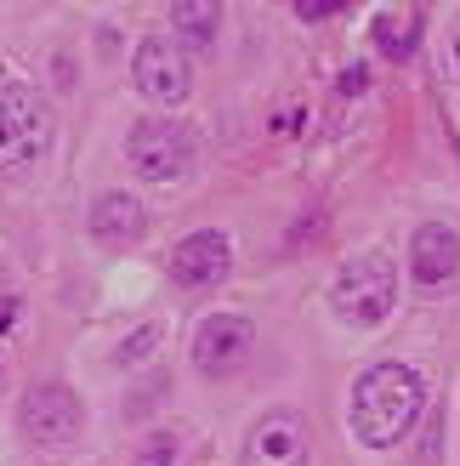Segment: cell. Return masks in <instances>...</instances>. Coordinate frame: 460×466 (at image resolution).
<instances>
[{"label":"cell","instance_id":"cell-1","mask_svg":"<svg viewBox=\"0 0 460 466\" xmlns=\"http://www.w3.org/2000/svg\"><path fill=\"white\" fill-rule=\"evenodd\" d=\"M426 387L409 364H370L353 381V438L370 450H393L421 421Z\"/></svg>","mask_w":460,"mask_h":466},{"label":"cell","instance_id":"cell-2","mask_svg":"<svg viewBox=\"0 0 460 466\" xmlns=\"http://www.w3.org/2000/svg\"><path fill=\"white\" fill-rule=\"evenodd\" d=\"M393 296H398V273L381 250H370V256H353V262L335 273L330 308L347 324H358V330H375V324L393 313Z\"/></svg>","mask_w":460,"mask_h":466},{"label":"cell","instance_id":"cell-3","mask_svg":"<svg viewBox=\"0 0 460 466\" xmlns=\"http://www.w3.org/2000/svg\"><path fill=\"white\" fill-rule=\"evenodd\" d=\"M45 148H52V108L35 86L6 80L0 86V166L23 171L45 159Z\"/></svg>","mask_w":460,"mask_h":466},{"label":"cell","instance_id":"cell-4","mask_svg":"<svg viewBox=\"0 0 460 466\" xmlns=\"http://www.w3.org/2000/svg\"><path fill=\"white\" fill-rule=\"evenodd\" d=\"M125 159L136 166V177H148V182H176L194 166V137L171 120H136L131 137H125Z\"/></svg>","mask_w":460,"mask_h":466},{"label":"cell","instance_id":"cell-5","mask_svg":"<svg viewBox=\"0 0 460 466\" xmlns=\"http://www.w3.org/2000/svg\"><path fill=\"white\" fill-rule=\"evenodd\" d=\"M17 427L29 444L40 450H63V444H75L80 438V399L68 387H29L23 392V404H17Z\"/></svg>","mask_w":460,"mask_h":466},{"label":"cell","instance_id":"cell-6","mask_svg":"<svg viewBox=\"0 0 460 466\" xmlns=\"http://www.w3.org/2000/svg\"><path fill=\"white\" fill-rule=\"evenodd\" d=\"M131 75H136V91H143L148 103H159V108L188 103V91H194L188 52H182L176 40H143L136 57H131Z\"/></svg>","mask_w":460,"mask_h":466},{"label":"cell","instance_id":"cell-7","mask_svg":"<svg viewBox=\"0 0 460 466\" xmlns=\"http://www.w3.org/2000/svg\"><path fill=\"white\" fill-rule=\"evenodd\" d=\"M245 466H307V427L302 415L273 410L245 438Z\"/></svg>","mask_w":460,"mask_h":466},{"label":"cell","instance_id":"cell-8","mask_svg":"<svg viewBox=\"0 0 460 466\" xmlns=\"http://www.w3.org/2000/svg\"><path fill=\"white\" fill-rule=\"evenodd\" d=\"M250 341H256L250 319L216 313V319H205L199 336H194V364L205 370V376H227V370H239V364L250 359Z\"/></svg>","mask_w":460,"mask_h":466},{"label":"cell","instance_id":"cell-9","mask_svg":"<svg viewBox=\"0 0 460 466\" xmlns=\"http://www.w3.org/2000/svg\"><path fill=\"white\" fill-rule=\"evenodd\" d=\"M234 268V245H227V233L205 228V233H188L176 250H171V279L182 290H205L216 285V279Z\"/></svg>","mask_w":460,"mask_h":466},{"label":"cell","instance_id":"cell-10","mask_svg":"<svg viewBox=\"0 0 460 466\" xmlns=\"http://www.w3.org/2000/svg\"><path fill=\"white\" fill-rule=\"evenodd\" d=\"M409 273H415V285H426V290L449 285V279L460 273V239H455V228H444V222L415 228V239H409Z\"/></svg>","mask_w":460,"mask_h":466},{"label":"cell","instance_id":"cell-11","mask_svg":"<svg viewBox=\"0 0 460 466\" xmlns=\"http://www.w3.org/2000/svg\"><path fill=\"white\" fill-rule=\"evenodd\" d=\"M143 228H148V211L131 194H103L91 205V233L103 245H131V239H143Z\"/></svg>","mask_w":460,"mask_h":466},{"label":"cell","instance_id":"cell-12","mask_svg":"<svg viewBox=\"0 0 460 466\" xmlns=\"http://www.w3.org/2000/svg\"><path fill=\"white\" fill-rule=\"evenodd\" d=\"M171 23H176L182 46H194V52H205V46L216 40L222 6H216V0H176V6H171Z\"/></svg>","mask_w":460,"mask_h":466},{"label":"cell","instance_id":"cell-13","mask_svg":"<svg viewBox=\"0 0 460 466\" xmlns=\"http://www.w3.org/2000/svg\"><path fill=\"white\" fill-rule=\"evenodd\" d=\"M415 35H421V17L415 12H381L375 17V46H381L386 57H398V63L415 52Z\"/></svg>","mask_w":460,"mask_h":466},{"label":"cell","instance_id":"cell-14","mask_svg":"<svg viewBox=\"0 0 460 466\" xmlns=\"http://www.w3.org/2000/svg\"><path fill=\"white\" fill-rule=\"evenodd\" d=\"M176 450L182 444H176L171 432H154L148 444H143V455H136V466H176Z\"/></svg>","mask_w":460,"mask_h":466},{"label":"cell","instance_id":"cell-15","mask_svg":"<svg viewBox=\"0 0 460 466\" xmlns=\"http://www.w3.org/2000/svg\"><path fill=\"white\" fill-rule=\"evenodd\" d=\"M364 86H370V75H364V68H347V75H341V91H347V97H358Z\"/></svg>","mask_w":460,"mask_h":466},{"label":"cell","instance_id":"cell-16","mask_svg":"<svg viewBox=\"0 0 460 466\" xmlns=\"http://www.w3.org/2000/svg\"><path fill=\"white\" fill-rule=\"evenodd\" d=\"M12 324H17V301H12V296H0V336H6Z\"/></svg>","mask_w":460,"mask_h":466},{"label":"cell","instance_id":"cell-17","mask_svg":"<svg viewBox=\"0 0 460 466\" xmlns=\"http://www.w3.org/2000/svg\"><path fill=\"white\" fill-rule=\"evenodd\" d=\"M0 387H6V364H0Z\"/></svg>","mask_w":460,"mask_h":466}]
</instances>
